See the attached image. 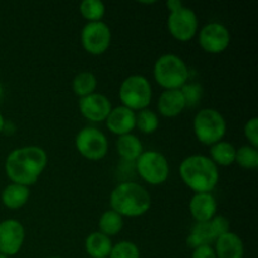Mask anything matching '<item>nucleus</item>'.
Segmentation results:
<instances>
[{
	"label": "nucleus",
	"instance_id": "obj_1",
	"mask_svg": "<svg viewBox=\"0 0 258 258\" xmlns=\"http://www.w3.org/2000/svg\"><path fill=\"white\" fill-rule=\"evenodd\" d=\"M48 163L47 153L39 146L13 150L5 160V173L14 184L30 186L37 183Z\"/></svg>",
	"mask_w": 258,
	"mask_h": 258
},
{
	"label": "nucleus",
	"instance_id": "obj_2",
	"mask_svg": "<svg viewBox=\"0 0 258 258\" xmlns=\"http://www.w3.org/2000/svg\"><path fill=\"white\" fill-rule=\"evenodd\" d=\"M183 183L196 193H211L219 181L218 166L204 155H190L179 166Z\"/></svg>",
	"mask_w": 258,
	"mask_h": 258
},
{
	"label": "nucleus",
	"instance_id": "obj_3",
	"mask_svg": "<svg viewBox=\"0 0 258 258\" xmlns=\"http://www.w3.org/2000/svg\"><path fill=\"white\" fill-rule=\"evenodd\" d=\"M110 204L111 209L121 217L136 218L150 209L151 197L140 184L123 181L111 191Z\"/></svg>",
	"mask_w": 258,
	"mask_h": 258
},
{
	"label": "nucleus",
	"instance_id": "obj_4",
	"mask_svg": "<svg viewBox=\"0 0 258 258\" xmlns=\"http://www.w3.org/2000/svg\"><path fill=\"white\" fill-rule=\"evenodd\" d=\"M154 78L165 90H180L189 78L188 66L175 54H164L154 64Z\"/></svg>",
	"mask_w": 258,
	"mask_h": 258
},
{
	"label": "nucleus",
	"instance_id": "obj_5",
	"mask_svg": "<svg viewBox=\"0 0 258 258\" xmlns=\"http://www.w3.org/2000/svg\"><path fill=\"white\" fill-rule=\"evenodd\" d=\"M194 134L204 145H214L222 141L227 131V123L221 112L214 108L201 110L194 117Z\"/></svg>",
	"mask_w": 258,
	"mask_h": 258
},
{
	"label": "nucleus",
	"instance_id": "obj_6",
	"mask_svg": "<svg viewBox=\"0 0 258 258\" xmlns=\"http://www.w3.org/2000/svg\"><path fill=\"white\" fill-rule=\"evenodd\" d=\"M118 97L125 107L133 111L148 108L153 97L151 85L144 76L134 75L125 78L120 86Z\"/></svg>",
	"mask_w": 258,
	"mask_h": 258
},
{
	"label": "nucleus",
	"instance_id": "obj_7",
	"mask_svg": "<svg viewBox=\"0 0 258 258\" xmlns=\"http://www.w3.org/2000/svg\"><path fill=\"white\" fill-rule=\"evenodd\" d=\"M136 170L144 181L150 185H160L169 176V164L163 154L149 150L144 151L136 160Z\"/></svg>",
	"mask_w": 258,
	"mask_h": 258
},
{
	"label": "nucleus",
	"instance_id": "obj_8",
	"mask_svg": "<svg viewBox=\"0 0 258 258\" xmlns=\"http://www.w3.org/2000/svg\"><path fill=\"white\" fill-rule=\"evenodd\" d=\"M76 149L87 160H102L108 151L107 138L98 128L87 126L76 136Z\"/></svg>",
	"mask_w": 258,
	"mask_h": 258
},
{
	"label": "nucleus",
	"instance_id": "obj_9",
	"mask_svg": "<svg viewBox=\"0 0 258 258\" xmlns=\"http://www.w3.org/2000/svg\"><path fill=\"white\" fill-rule=\"evenodd\" d=\"M168 30L179 42H188L198 32V17L190 8L183 7L168 17Z\"/></svg>",
	"mask_w": 258,
	"mask_h": 258
},
{
	"label": "nucleus",
	"instance_id": "obj_10",
	"mask_svg": "<svg viewBox=\"0 0 258 258\" xmlns=\"http://www.w3.org/2000/svg\"><path fill=\"white\" fill-rule=\"evenodd\" d=\"M83 49L92 55H101L111 44V30L103 22L87 23L81 32Z\"/></svg>",
	"mask_w": 258,
	"mask_h": 258
},
{
	"label": "nucleus",
	"instance_id": "obj_11",
	"mask_svg": "<svg viewBox=\"0 0 258 258\" xmlns=\"http://www.w3.org/2000/svg\"><path fill=\"white\" fill-rule=\"evenodd\" d=\"M198 40L204 52L219 54L228 48L231 33L221 23H209L201 29Z\"/></svg>",
	"mask_w": 258,
	"mask_h": 258
},
{
	"label": "nucleus",
	"instance_id": "obj_12",
	"mask_svg": "<svg viewBox=\"0 0 258 258\" xmlns=\"http://www.w3.org/2000/svg\"><path fill=\"white\" fill-rule=\"evenodd\" d=\"M25 238L24 227L17 219L0 222V253L14 256L20 251Z\"/></svg>",
	"mask_w": 258,
	"mask_h": 258
},
{
	"label": "nucleus",
	"instance_id": "obj_13",
	"mask_svg": "<svg viewBox=\"0 0 258 258\" xmlns=\"http://www.w3.org/2000/svg\"><path fill=\"white\" fill-rule=\"evenodd\" d=\"M78 108L83 117L87 118L88 121L102 122V121H106L107 116L110 115L112 106H111L110 100L105 95L95 92L92 95L80 98Z\"/></svg>",
	"mask_w": 258,
	"mask_h": 258
},
{
	"label": "nucleus",
	"instance_id": "obj_14",
	"mask_svg": "<svg viewBox=\"0 0 258 258\" xmlns=\"http://www.w3.org/2000/svg\"><path fill=\"white\" fill-rule=\"evenodd\" d=\"M106 126L108 131L117 136L127 135L136 127V113L135 111L118 106L111 110L110 115L106 118Z\"/></svg>",
	"mask_w": 258,
	"mask_h": 258
},
{
	"label": "nucleus",
	"instance_id": "obj_15",
	"mask_svg": "<svg viewBox=\"0 0 258 258\" xmlns=\"http://www.w3.org/2000/svg\"><path fill=\"white\" fill-rule=\"evenodd\" d=\"M189 211L197 222L211 221L216 217V198L212 193H196L189 202Z\"/></svg>",
	"mask_w": 258,
	"mask_h": 258
},
{
	"label": "nucleus",
	"instance_id": "obj_16",
	"mask_svg": "<svg viewBox=\"0 0 258 258\" xmlns=\"http://www.w3.org/2000/svg\"><path fill=\"white\" fill-rule=\"evenodd\" d=\"M217 258H243L244 246L241 237L233 232H227L216 241Z\"/></svg>",
	"mask_w": 258,
	"mask_h": 258
},
{
	"label": "nucleus",
	"instance_id": "obj_17",
	"mask_svg": "<svg viewBox=\"0 0 258 258\" xmlns=\"http://www.w3.org/2000/svg\"><path fill=\"white\" fill-rule=\"evenodd\" d=\"M183 93L180 90H165L158 101V110L164 117H175L185 108Z\"/></svg>",
	"mask_w": 258,
	"mask_h": 258
},
{
	"label": "nucleus",
	"instance_id": "obj_18",
	"mask_svg": "<svg viewBox=\"0 0 258 258\" xmlns=\"http://www.w3.org/2000/svg\"><path fill=\"white\" fill-rule=\"evenodd\" d=\"M218 239L211 221L197 222L190 229V233L186 237V246L196 249L202 246H211Z\"/></svg>",
	"mask_w": 258,
	"mask_h": 258
},
{
	"label": "nucleus",
	"instance_id": "obj_19",
	"mask_svg": "<svg viewBox=\"0 0 258 258\" xmlns=\"http://www.w3.org/2000/svg\"><path fill=\"white\" fill-rule=\"evenodd\" d=\"M116 149H117L118 155L123 161H136L144 153L140 139L133 134L118 136Z\"/></svg>",
	"mask_w": 258,
	"mask_h": 258
},
{
	"label": "nucleus",
	"instance_id": "obj_20",
	"mask_svg": "<svg viewBox=\"0 0 258 258\" xmlns=\"http://www.w3.org/2000/svg\"><path fill=\"white\" fill-rule=\"evenodd\" d=\"M85 247L88 256L92 258H107L112 249V242L110 237L105 236L101 232H92L86 238Z\"/></svg>",
	"mask_w": 258,
	"mask_h": 258
},
{
	"label": "nucleus",
	"instance_id": "obj_21",
	"mask_svg": "<svg viewBox=\"0 0 258 258\" xmlns=\"http://www.w3.org/2000/svg\"><path fill=\"white\" fill-rule=\"evenodd\" d=\"M29 188L20 184H9L2 193V202L7 208L19 209L25 206L29 199Z\"/></svg>",
	"mask_w": 258,
	"mask_h": 258
},
{
	"label": "nucleus",
	"instance_id": "obj_22",
	"mask_svg": "<svg viewBox=\"0 0 258 258\" xmlns=\"http://www.w3.org/2000/svg\"><path fill=\"white\" fill-rule=\"evenodd\" d=\"M237 149L228 141H219L211 146V160L217 166H229L236 160Z\"/></svg>",
	"mask_w": 258,
	"mask_h": 258
},
{
	"label": "nucleus",
	"instance_id": "obj_23",
	"mask_svg": "<svg viewBox=\"0 0 258 258\" xmlns=\"http://www.w3.org/2000/svg\"><path fill=\"white\" fill-rule=\"evenodd\" d=\"M96 87H97V78H96V76L92 72H88V71L80 72L73 78V92L80 98L95 93Z\"/></svg>",
	"mask_w": 258,
	"mask_h": 258
},
{
	"label": "nucleus",
	"instance_id": "obj_24",
	"mask_svg": "<svg viewBox=\"0 0 258 258\" xmlns=\"http://www.w3.org/2000/svg\"><path fill=\"white\" fill-rule=\"evenodd\" d=\"M122 217L118 213H116L115 211H112V209L106 211L105 213L101 216L100 221H98V228H100V232L107 237L116 236V234L120 233L121 229H122Z\"/></svg>",
	"mask_w": 258,
	"mask_h": 258
},
{
	"label": "nucleus",
	"instance_id": "obj_25",
	"mask_svg": "<svg viewBox=\"0 0 258 258\" xmlns=\"http://www.w3.org/2000/svg\"><path fill=\"white\" fill-rule=\"evenodd\" d=\"M80 12L88 23L101 22L105 17L106 8L101 0H83L80 4Z\"/></svg>",
	"mask_w": 258,
	"mask_h": 258
},
{
	"label": "nucleus",
	"instance_id": "obj_26",
	"mask_svg": "<svg viewBox=\"0 0 258 258\" xmlns=\"http://www.w3.org/2000/svg\"><path fill=\"white\" fill-rule=\"evenodd\" d=\"M136 127L144 134L155 133L156 128L159 127L158 115L149 108L139 111L136 115Z\"/></svg>",
	"mask_w": 258,
	"mask_h": 258
},
{
	"label": "nucleus",
	"instance_id": "obj_27",
	"mask_svg": "<svg viewBox=\"0 0 258 258\" xmlns=\"http://www.w3.org/2000/svg\"><path fill=\"white\" fill-rule=\"evenodd\" d=\"M234 163L244 169H256L258 166V150L251 145L242 146L236 151Z\"/></svg>",
	"mask_w": 258,
	"mask_h": 258
},
{
	"label": "nucleus",
	"instance_id": "obj_28",
	"mask_svg": "<svg viewBox=\"0 0 258 258\" xmlns=\"http://www.w3.org/2000/svg\"><path fill=\"white\" fill-rule=\"evenodd\" d=\"M110 258H140L139 247L134 242L121 241L112 246L110 252Z\"/></svg>",
	"mask_w": 258,
	"mask_h": 258
},
{
	"label": "nucleus",
	"instance_id": "obj_29",
	"mask_svg": "<svg viewBox=\"0 0 258 258\" xmlns=\"http://www.w3.org/2000/svg\"><path fill=\"white\" fill-rule=\"evenodd\" d=\"M186 107H194L199 103L203 96V88L199 83H185L180 88Z\"/></svg>",
	"mask_w": 258,
	"mask_h": 258
},
{
	"label": "nucleus",
	"instance_id": "obj_30",
	"mask_svg": "<svg viewBox=\"0 0 258 258\" xmlns=\"http://www.w3.org/2000/svg\"><path fill=\"white\" fill-rule=\"evenodd\" d=\"M244 136L249 141L251 146L258 148V118L252 117L244 125Z\"/></svg>",
	"mask_w": 258,
	"mask_h": 258
},
{
	"label": "nucleus",
	"instance_id": "obj_31",
	"mask_svg": "<svg viewBox=\"0 0 258 258\" xmlns=\"http://www.w3.org/2000/svg\"><path fill=\"white\" fill-rule=\"evenodd\" d=\"M211 223L213 226L214 232H216L217 237H221L229 232V221L223 216H216L211 219Z\"/></svg>",
	"mask_w": 258,
	"mask_h": 258
},
{
	"label": "nucleus",
	"instance_id": "obj_32",
	"mask_svg": "<svg viewBox=\"0 0 258 258\" xmlns=\"http://www.w3.org/2000/svg\"><path fill=\"white\" fill-rule=\"evenodd\" d=\"M191 258H217V256L212 246H202L194 249Z\"/></svg>",
	"mask_w": 258,
	"mask_h": 258
},
{
	"label": "nucleus",
	"instance_id": "obj_33",
	"mask_svg": "<svg viewBox=\"0 0 258 258\" xmlns=\"http://www.w3.org/2000/svg\"><path fill=\"white\" fill-rule=\"evenodd\" d=\"M166 7H168V9L171 12H175V10L180 9V8H183V3L179 2V0H169L168 3H166Z\"/></svg>",
	"mask_w": 258,
	"mask_h": 258
},
{
	"label": "nucleus",
	"instance_id": "obj_34",
	"mask_svg": "<svg viewBox=\"0 0 258 258\" xmlns=\"http://www.w3.org/2000/svg\"><path fill=\"white\" fill-rule=\"evenodd\" d=\"M4 127H5V120H4V117H3L2 113H0V133L4 130Z\"/></svg>",
	"mask_w": 258,
	"mask_h": 258
},
{
	"label": "nucleus",
	"instance_id": "obj_35",
	"mask_svg": "<svg viewBox=\"0 0 258 258\" xmlns=\"http://www.w3.org/2000/svg\"><path fill=\"white\" fill-rule=\"evenodd\" d=\"M3 96H4V88H3V85L0 83V102L3 100Z\"/></svg>",
	"mask_w": 258,
	"mask_h": 258
},
{
	"label": "nucleus",
	"instance_id": "obj_36",
	"mask_svg": "<svg viewBox=\"0 0 258 258\" xmlns=\"http://www.w3.org/2000/svg\"><path fill=\"white\" fill-rule=\"evenodd\" d=\"M0 258H9V257H7V256H4V254L0 253Z\"/></svg>",
	"mask_w": 258,
	"mask_h": 258
},
{
	"label": "nucleus",
	"instance_id": "obj_37",
	"mask_svg": "<svg viewBox=\"0 0 258 258\" xmlns=\"http://www.w3.org/2000/svg\"><path fill=\"white\" fill-rule=\"evenodd\" d=\"M49 258H60V257H49Z\"/></svg>",
	"mask_w": 258,
	"mask_h": 258
}]
</instances>
